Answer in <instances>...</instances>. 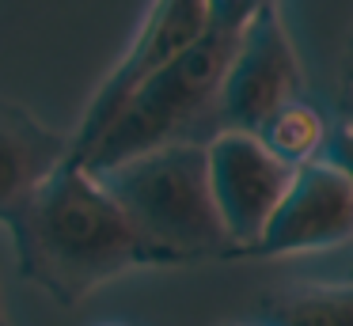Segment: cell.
Here are the masks:
<instances>
[{
	"mask_svg": "<svg viewBox=\"0 0 353 326\" xmlns=\"http://www.w3.org/2000/svg\"><path fill=\"white\" fill-rule=\"evenodd\" d=\"M8 232L16 243L19 277L39 285L61 307H77L122 273L175 265L171 254L137 232L103 179L77 156L42 182Z\"/></svg>",
	"mask_w": 353,
	"mask_h": 326,
	"instance_id": "6da1fadb",
	"label": "cell"
},
{
	"mask_svg": "<svg viewBox=\"0 0 353 326\" xmlns=\"http://www.w3.org/2000/svg\"><path fill=\"white\" fill-rule=\"evenodd\" d=\"M239 34L209 27L183 57L148 76L118 110L92 152L88 171H110L133 156H145L163 144H209L216 136V103L236 53Z\"/></svg>",
	"mask_w": 353,
	"mask_h": 326,
	"instance_id": "7a4b0ae2",
	"label": "cell"
},
{
	"mask_svg": "<svg viewBox=\"0 0 353 326\" xmlns=\"http://www.w3.org/2000/svg\"><path fill=\"white\" fill-rule=\"evenodd\" d=\"M122 212L175 265L232 258V239L209 190L205 144H163L99 171Z\"/></svg>",
	"mask_w": 353,
	"mask_h": 326,
	"instance_id": "3957f363",
	"label": "cell"
},
{
	"mask_svg": "<svg viewBox=\"0 0 353 326\" xmlns=\"http://www.w3.org/2000/svg\"><path fill=\"white\" fill-rule=\"evenodd\" d=\"M304 99V65L277 4L243 27L216 103V133H259L281 106Z\"/></svg>",
	"mask_w": 353,
	"mask_h": 326,
	"instance_id": "277c9868",
	"label": "cell"
},
{
	"mask_svg": "<svg viewBox=\"0 0 353 326\" xmlns=\"http://www.w3.org/2000/svg\"><path fill=\"white\" fill-rule=\"evenodd\" d=\"M209 30V4L205 0H152L133 34L130 50L118 57V65L107 72V80L95 88L84 118L72 136V156L84 159L99 144L107 125L118 118L125 99L160 68H168L175 57H183L194 42Z\"/></svg>",
	"mask_w": 353,
	"mask_h": 326,
	"instance_id": "5b68a950",
	"label": "cell"
},
{
	"mask_svg": "<svg viewBox=\"0 0 353 326\" xmlns=\"http://www.w3.org/2000/svg\"><path fill=\"white\" fill-rule=\"evenodd\" d=\"M209 190L232 239V258L247 250L281 205L296 167L277 159L254 133H216L205 144Z\"/></svg>",
	"mask_w": 353,
	"mask_h": 326,
	"instance_id": "8992f818",
	"label": "cell"
},
{
	"mask_svg": "<svg viewBox=\"0 0 353 326\" xmlns=\"http://www.w3.org/2000/svg\"><path fill=\"white\" fill-rule=\"evenodd\" d=\"M353 239V186L334 163L312 159L296 167L270 224L236 258H285L330 250Z\"/></svg>",
	"mask_w": 353,
	"mask_h": 326,
	"instance_id": "52a82bcc",
	"label": "cell"
},
{
	"mask_svg": "<svg viewBox=\"0 0 353 326\" xmlns=\"http://www.w3.org/2000/svg\"><path fill=\"white\" fill-rule=\"evenodd\" d=\"M69 156L72 136L50 129L27 106L0 99V224H12Z\"/></svg>",
	"mask_w": 353,
	"mask_h": 326,
	"instance_id": "ba28073f",
	"label": "cell"
},
{
	"mask_svg": "<svg viewBox=\"0 0 353 326\" xmlns=\"http://www.w3.org/2000/svg\"><path fill=\"white\" fill-rule=\"evenodd\" d=\"M259 326H353V277L277 288L259 303Z\"/></svg>",
	"mask_w": 353,
	"mask_h": 326,
	"instance_id": "9c48e42d",
	"label": "cell"
},
{
	"mask_svg": "<svg viewBox=\"0 0 353 326\" xmlns=\"http://www.w3.org/2000/svg\"><path fill=\"white\" fill-rule=\"evenodd\" d=\"M254 136L289 167H304L323 156V144L330 136V121L323 118V110L315 103L296 99V103L281 106Z\"/></svg>",
	"mask_w": 353,
	"mask_h": 326,
	"instance_id": "30bf717a",
	"label": "cell"
},
{
	"mask_svg": "<svg viewBox=\"0 0 353 326\" xmlns=\"http://www.w3.org/2000/svg\"><path fill=\"white\" fill-rule=\"evenodd\" d=\"M209 4V27L228 30V34H243V27L262 12V8L277 4V0H205Z\"/></svg>",
	"mask_w": 353,
	"mask_h": 326,
	"instance_id": "8fae6325",
	"label": "cell"
},
{
	"mask_svg": "<svg viewBox=\"0 0 353 326\" xmlns=\"http://www.w3.org/2000/svg\"><path fill=\"white\" fill-rule=\"evenodd\" d=\"M319 159L334 163L338 171H342V179L353 186V125H345V121L330 125V136H327V144H323Z\"/></svg>",
	"mask_w": 353,
	"mask_h": 326,
	"instance_id": "7c38bea8",
	"label": "cell"
},
{
	"mask_svg": "<svg viewBox=\"0 0 353 326\" xmlns=\"http://www.w3.org/2000/svg\"><path fill=\"white\" fill-rule=\"evenodd\" d=\"M338 110H342V121L353 125V65H345L342 72V91H338Z\"/></svg>",
	"mask_w": 353,
	"mask_h": 326,
	"instance_id": "4fadbf2b",
	"label": "cell"
},
{
	"mask_svg": "<svg viewBox=\"0 0 353 326\" xmlns=\"http://www.w3.org/2000/svg\"><path fill=\"white\" fill-rule=\"evenodd\" d=\"M0 326H12V318H8V303H4V288H0Z\"/></svg>",
	"mask_w": 353,
	"mask_h": 326,
	"instance_id": "5bb4252c",
	"label": "cell"
},
{
	"mask_svg": "<svg viewBox=\"0 0 353 326\" xmlns=\"http://www.w3.org/2000/svg\"><path fill=\"white\" fill-rule=\"evenodd\" d=\"M345 65H353V34H350V45H345Z\"/></svg>",
	"mask_w": 353,
	"mask_h": 326,
	"instance_id": "9a60e30c",
	"label": "cell"
},
{
	"mask_svg": "<svg viewBox=\"0 0 353 326\" xmlns=\"http://www.w3.org/2000/svg\"><path fill=\"white\" fill-rule=\"evenodd\" d=\"M107 326H125V323H107Z\"/></svg>",
	"mask_w": 353,
	"mask_h": 326,
	"instance_id": "2e32d148",
	"label": "cell"
},
{
	"mask_svg": "<svg viewBox=\"0 0 353 326\" xmlns=\"http://www.w3.org/2000/svg\"><path fill=\"white\" fill-rule=\"evenodd\" d=\"M350 277H353V265H350Z\"/></svg>",
	"mask_w": 353,
	"mask_h": 326,
	"instance_id": "e0dca14e",
	"label": "cell"
}]
</instances>
